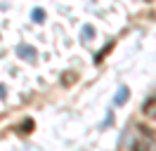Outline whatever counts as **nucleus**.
I'll return each mask as SVG.
<instances>
[{
	"label": "nucleus",
	"instance_id": "obj_3",
	"mask_svg": "<svg viewBox=\"0 0 156 151\" xmlns=\"http://www.w3.org/2000/svg\"><path fill=\"white\" fill-rule=\"evenodd\" d=\"M142 113L147 118H154L156 121V97H149L144 104H142Z\"/></svg>",
	"mask_w": 156,
	"mask_h": 151
},
{
	"label": "nucleus",
	"instance_id": "obj_7",
	"mask_svg": "<svg viewBox=\"0 0 156 151\" xmlns=\"http://www.w3.org/2000/svg\"><path fill=\"white\" fill-rule=\"evenodd\" d=\"M33 128H36L33 118H26V121L19 125V135H29V132H33Z\"/></svg>",
	"mask_w": 156,
	"mask_h": 151
},
{
	"label": "nucleus",
	"instance_id": "obj_9",
	"mask_svg": "<svg viewBox=\"0 0 156 151\" xmlns=\"http://www.w3.org/2000/svg\"><path fill=\"white\" fill-rule=\"evenodd\" d=\"M80 36H83V40L88 43V40H92V38H95V28L90 26V24H85V26H83V33H80Z\"/></svg>",
	"mask_w": 156,
	"mask_h": 151
},
{
	"label": "nucleus",
	"instance_id": "obj_10",
	"mask_svg": "<svg viewBox=\"0 0 156 151\" xmlns=\"http://www.w3.org/2000/svg\"><path fill=\"white\" fill-rule=\"evenodd\" d=\"M5 94H7V87H5V85H0V97H2V99H5Z\"/></svg>",
	"mask_w": 156,
	"mask_h": 151
},
{
	"label": "nucleus",
	"instance_id": "obj_6",
	"mask_svg": "<svg viewBox=\"0 0 156 151\" xmlns=\"http://www.w3.org/2000/svg\"><path fill=\"white\" fill-rule=\"evenodd\" d=\"M76 80H78V76L73 73V71H64V73H62V85H64V87H71Z\"/></svg>",
	"mask_w": 156,
	"mask_h": 151
},
{
	"label": "nucleus",
	"instance_id": "obj_11",
	"mask_svg": "<svg viewBox=\"0 0 156 151\" xmlns=\"http://www.w3.org/2000/svg\"><path fill=\"white\" fill-rule=\"evenodd\" d=\"M147 2H154V0H147Z\"/></svg>",
	"mask_w": 156,
	"mask_h": 151
},
{
	"label": "nucleus",
	"instance_id": "obj_5",
	"mask_svg": "<svg viewBox=\"0 0 156 151\" xmlns=\"http://www.w3.org/2000/svg\"><path fill=\"white\" fill-rule=\"evenodd\" d=\"M111 50H114V40H109L107 45H104V47H102V50L97 52V54H95V59H92V61H95V64H102V59H104V57H107Z\"/></svg>",
	"mask_w": 156,
	"mask_h": 151
},
{
	"label": "nucleus",
	"instance_id": "obj_2",
	"mask_svg": "<svg viewBox=\"0 0 156 151\" xmlns=\"http://www.w3.org/2000/svg\"><path fill=\"white\" fill-rule=\"evenodd\" d=\"M17 54L21 59H26V61H36V57H38V50L33 45H26V43H19L17 45Z\"/></svg>",
	"mask_w": 156,
	"mask_h": 151
},
{
	"label": "nucleus",
	"instance_id": "obj_1",
	"mask_svg": "<svg viewBox=\"0 0 156 151\" xmlns=\"http://www.w3.org/2000/svg\"><path fill=\"white\" fill-rule=\"evenodd\" d=\"M137 132L140 135H135L133 137V142H130V151H151V146H154V132L149 130L147 125H135Z\"/></svg>",
	"mask_w": 156,
	"mask_h": 151
},
{
	"label": "nucleus",
	"instance_id": "obj_4",
	"mask_svg": "<svg viewBox=\"0 0 156 151\" xmlns=\"http://www.w3.org/2000/svg\"><path fill=\"white\" fill-rule=\"evenodd\" d=\"M128 97H130V87H128V85H121L116 97H114V104H116V106H123V104L128 102Z\"/></svg>",
	"mask_w": 156,
	"mask_h": 151
},
{
	"label": "nucleus",
	"instance_id": "obj_8",
	"mask_svg": "<svg viewBox=\"0 0 156 151\" xmlns=\"http://www.w3.org/2000/svg\"><path fill=\"white\" fill-rule=\"evenodd\" d=\"M31 19H33L36 24H43V21H45V9L33 7V9H31Z\"/></svg>",
	"mask_w": 156,
	"mask_h": 151
}]
</instances>
